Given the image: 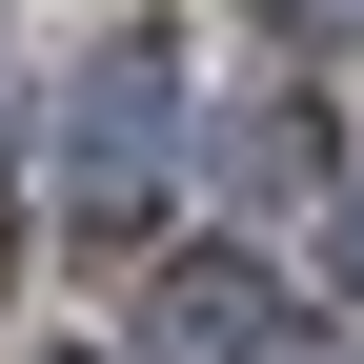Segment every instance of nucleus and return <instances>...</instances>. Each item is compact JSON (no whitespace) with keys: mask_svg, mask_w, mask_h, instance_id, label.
I'll use <instances>...</instances> for the list:
<instances>
[{"mask_svg":"<svg viewBox=\"0 0 364 364\" xmlns=\"http://www.w3.org/2000/svg\"><path fill=\"white\" fill-rule=\"evenodd\" d=\"M142 182H162V61H102L81 122H61V203L81 223H142Z\"/></svg>","mask_w":364,"mask_h":364,"instance_id":"nucleus-1","label":"nucleus"},{"mask_svg":"<svg viewBox=\"0 0 364 364\" xmlns=\"http://www.w3.org/2000/svg\"><path fill=\"white\" fill-rule=\"evenodd\" d=\"M263 344H284V284H243V263L162 284V364H263Z\"/></svg>","mask_w":364,"mask_h":364,"instance_id":"nucleus-2","label":"nucleus"},{"mask_svg":"<svg viewBox=\"0 0 364 364\" xmlns=\"http://www.w3.org/2000/svg\"><path fill=\"white\" fill-rule=\"evenodd\" d=\"M0 162H21V122H0Z\"/></svg>","mask_w":364,"mask_h":364,"instance_id":"nucleus-5","label":"nucleus"},{"mask_svg":"<svg viewBox=\"0 0 364 364\" xmlns=\"http://www.w3.org/2000/svg\"><path fill=\"white\" fill-rule=\"evenodd\" d=\"M41 364H102V344H41Z\"/></svg>","mask_w":364,"mask_h":364,"instance_id":"nucleus-4","label":"nucleus"},{"mask_svg":"<svg viewBox=\"0 0 364 364\" xmlns=\"http://www.w3.org/2000/svg\"><path fill=\"white\" fill-rule=\"evenodd\" d=\"M263 21H344V0H263Z\"/></svg>","mask_w":364,"mask_h":364,"instance_id":"nucleus-3","label":"nucleus"}]
</instances>
